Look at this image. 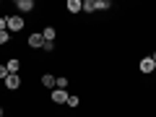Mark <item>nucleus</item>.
I'll return each instance as SVG.
<instances>
[{"label": "nucleus", "mask_w": 156, "mask_h": 117, "mask_svg": "<svg viewBox=\"0 0 156 117\" xmlns=\"http://www.w3.org/2000/svg\"><path fill=\"white\" fill-rule=\"evenodd\" d=\"M109 8H112L109 0H96V11H109Z\"/></svg>", "instance_id": "obj_11"}, {"label": "nucleus", "mask_w": 156, "mask_h": 117, "mask_svg": "<svg viewBox=\"0 0 156 117\" xmlns=\"http://www.w3.org/2000/svg\"><path fill=\"white\" fill-rule=\"evenodd\" d=\"M5 23H8V31H21L23 29V18L21 16H5Z\"/></svg>", "instance_id": "obj_1"}, {"label": "nucleus", "mask_w": 156, "mask_h": 117, "mask_svg": "<svg viewBox=\"0 0 156 117\" xmlns=\"http://www.w3.org/2000/svg\"><path fill=\"white\" fill-rule=\"evenodd\" d=\"M8 76H11V73H8V68H5V65H0V78H8Z\"/></svg>", "instance_id": "obj_17"}, {"label": "nucleus", "mask_w": 156, "mask_h": 117, "mask_svg": "<svg viewBox=\"0 0 156 117\" xmlns=\"http://www.w3.org/2000/svg\"><path fill=\"white\" fill-rule=\"evenodd\" d=\"M18 86H21V78H18L16 73H11V76L5 78V89H11V91H16Z\"/></svg>", "instance_id": "obj_4"}, {"label": "nucleus", "mask_w": 156, "mask_h": 117, "mask_svg": "<svg viewBox=\"0 0 156 117\" xmlns=\"http://www.w3.org/2000/svg\"><path fill=\"white\" fill-rule=\"evenodd\" d=\"M154 73H156V68H154Z\"/></svg>", "instance_id": "obj_20"}, {"label": "nucleus", "mask_w": 156, "mask_h": 117, "mask_svg": "<svg viewBox=\"0 0 156 117\" xmlns=\"http://www.w3.org/2000/svg\"><path fill=\"white\" fill-rule=\"evenodd\" d=\"M83 11L86 13H94L96 11V0H83Z\"/></svg>", "instance_id": "obj_10"}, {"label": "nucleus", "mask_w": 156, "mask_h": 117, "mask_svg": "<svg viewBox=\"0 0 156 117\" xmlns=\"http://www.w3.org/2000/svg\"><path fill=\"white\" fill-rule=\"evenodd\" d=\"M42 50H44V52H52V50H55V42H44V47H42Z\"/></svg>", "instance_id": "obj_16"}, {"label": "nucleus", "mask_w": 156, "mask_h": 117, "mask_svg": "<svg viewBox=\"0 0 156 117\" xmlns=\"http://www.w3.org/2000/svg\"><path fill=\"white\" fill-rule=\"evenodd\" d=\"M68 96H70V94H68L65 89H52V94H50V99L55 101V104H65V101H68Z\"/></svg>", "instance_id": "obj_2"}, {"label": "nucleus", "mask_w": 156, "mask_h": 117, "mask_svg": "<svg viewBox=\"0 0 156 117\" xmlns=\"http://www.w3.org/2000/svg\"><path fill=\"white\" fill-rule=\"evenodd\" d=\"M151 60H154V62H156V50H154V52H151Z\"/></svg>", "instance_id": "obj_18"}, {"label": "nucleus", "mask_w": 156, "mask_h": 117, "mask_svg": "<svg viewBox=\"0 0 156 117\" xmlns=\"http://www.w3.org/2000/svg\"><path fill=\"white\" fill-rule=\"evenodd\" d=\"M68 11H70V13L83 11V0H68Z\"/></svg>", "instance_id": "obj_7"}, {"label": "nucleus", "mask_w": 156, "mask_h": 117, "mask_svg": "<svg viewBox=\"0 0 156 117\" xmlns=\"http://www.w3.org/2000/svg\"><path fill=\"white\" fill-rule=\"evenodd\" d=\"M5 68H8V73H16V70H18V60H16V57H13V60H8Z\"/></svg>", "instance_id": "obj_12"}, {"label": "nucleus", "mask_w": 156, "mask_h": 117, "mask_svg": "<svg viewBox=\"0 0 156 117\" xmlns=\"http://www.w3.org/2000/svg\"><path fill=\"white\" fill-rule=\"evenodd\" d=\"M42 37H44V42H55V37H57V31L52 26H47L44 31H42Z\"/></svg>", "instance_id": "obj_9"}, {"label": "nucleus", "mask_w": 156, "mask_h": 117, "mask_svg": "<svg viewBox=\"0 0 156 117\" xmlns=\"http://www.w3.org/2000/svg\"><path fill=\"white\" fill-rule=\"evenodd\" d=\"M65 86H68V78L60 76V78H57V86H55V89H65Z\"/></svg>", "instance_id": "obj_13"}, {"label": "nucleus", "mask_w": 156, "mask_h": 117, "mask_svg": "<svg viewBox=\"0 0 156 117\" xmlns=\"http://www.w3.org/2000/svg\"><path fill=\"white\" fill-rule=\"evenodd\" d=\"M0 117H3V107H0Z\"/></svg>", "instance_id": "obj_19"}, {"label": "nucleus", "mask_w": 156, "mask_h": 117, "mask_svg": "<svg viewBox=\"0 0 156 117\" xmlns=\"http://www.w3.org/2000/svg\"><path fill=\"white\" fill-rule=\"evenodd\" d=\"M16 8L26 13V11H31V8H34V0H16Z\"/></svg>", "instance_id": "obj_8"}, {"label": "nucleus", "mask_w": 156, "mask_h": 117, "mask_svg": "<svg viewBox=\"0 0 156 117\" xmlns=\"http://www.w3.org/2000/svg\"><path fill=\"white\" fill-rule=\"evenodd\" d=\"M65 104H68V107H78V96H73V94H70V96H68V101H65Z\"/></svg>", "instance_id": "obj_14"}, {"label": "nucleus", "mask_w": 156, "mask_h": 117, "mask_svg": "<svg viewBox=\"0 0 156 117\" xmlns=\"http://www.w3.org/2000/svg\"><path fill=\"white\" fill-rule=\"evenodd\" d=\"M154 68H156V62L151 57H143L140 60V73H154Z\"/></svg>", "instance_id": "obj_5"}, {"label": "nucleus", "mask_w": 156, "mask_h": 117, "mask_svg": "<svg viewBox=\"0 0 156 117\" xmlns=\"http://www.w3.org/2000/svg\"><path fill=\"white\" fill-rule=\"evenodd\" d=\"M42 86H47V89H55V86H57V78L50 76V73H44V76H42Z\"/></svg>", "instance_id": "obj_6"}, {"label": "nucleus", "mask_w": 156, "mask_h": 117, "mask_svg": "<svg viewBox=\"0 0 156 117\" xmlns=\"http://www.w3.org/2000/svg\"><path fill=\"white\" fill-rule=\"evenodd\" d=\"M8 37H11V31H0V44H5Z\"/></svg>", "instance_id": "obj_15"}, {"label": "nucleus", "mask_w": 156, "mask_h": 117, "mask_svg": "<svg viewBox=\"0 0 156 117\" xmlns=\"http://www.w3.org/2000/svg\"><path fill=\"white\" fill-rule=\"evenodd\" d=\"M29 47L42 50V47H44V37H42V34H31V37H29Z\"/></svg>", "instance_id": "obj_3"}]
</instances>
